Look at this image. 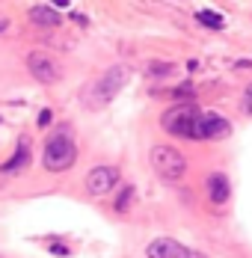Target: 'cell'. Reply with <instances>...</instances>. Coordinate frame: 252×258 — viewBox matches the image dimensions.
Listing matches in <instances>:
<instances>
[{"instance_id": "9", "label": "cell", "mask_w": 252, "mask_h": 258, "mask_svg": "<svg viewBox=\"0 0 252 258\" xmlns=\"http://www.w3.org/2000/svg\"><path fill=\"white\" fill-rule=\"evenodd\" d=\"M208 196H211V202H217V205H226L228 202V178L223 172L208 175Z\"/></svg>"}, {"instance_id": "14", "label": "cell", "mask_w": 252, "mask_h": 258, "mask_svg": "<svg viewBox=\"0 0 252 258\" xmlns=\"http://www.w3.org/2000/svg\"><path fill=\"white\" fill-rule=\"evenodd\" d=\"M50 119H53V116H50V110H42V113H39V125H42V128L50 125Z\"/></svg>"}, {"instance_id": "1", "label": "cell", "mask_w": 252, "mask_h": 258, "mask_svg": "<svg viewBox=\"0 0 252 258\" xmlns=\"http://www.w3.org/2000/svg\"><path fill=\"white\" fill-rule=\"evenodd\" d=\"M128 78H131L128 66H113V69H107L95 83L86 86V92H83L86 104H89L92 110H95V107H107V104L122 92V86L128 83Z\"/></svg>"}, {"instance_id": "6", "label": "cell", "mask_w": 252, "mask_h": 258, "mask_svg": "<svg viewBox=\"0 0 252 258\" xmlns=\"http://www.w3.org/2000/svg\"><path fill=\"white\" fill-rule=\"evenodd\" d=\"M116 184H119V169H116V166H95V169H89V175H86V190H89L92 196L110 193Z\"/></svg>"}, {"instance_id": "2", "label": "cell", "mask_w": 252, "mask_h": 258, "mask_svg": "<svg viewBox=\"0 0 252 258\" xmlns=\"http://www.w3.org/2000/svg\"><path fill=\"white\" fill-rule=\"evenodd\" d=\"M75 160H77V146H75V140L69 137V128L62 125L56 134H50L48 137L42 163H45L48 172H66V169L75 166Z\"/></svg>"}, {"instance_id": "10", "label": "cell", "mask_w": 252, "mask_h": 258, "mask_svg": "<svg viewBox=\"0 0 252 258\" xmlns=\"http://www.w3.org/2000/svg\"><path fill=\"white\" fill-rule=\"evenodd\" d=\"M27 163H30V143L21 140V143H18V149H15V157H12L9 163H3V166H0V172H3V175H12V172L24 169Z\"/></svg>"}, {"instance_id": "3", "label": "cell", "mask_w": 252, "mask_h": 258, "mask_svg": "<svg viewBox=\"0 0 252 258\" xmlns=\"http://www.w3.org/2000/svg\"><path fill=\"white\" fill-rule=\"evenodd\" d=\"M199 107L193 101H181L175 107H169L163 116H160V125L163 131H169V134H175V137H187V140H193V137H199Z\"/></svg>"}, {"instance_id": "15", "label": "cell", "mask_w": 252, "mask_h": 258, "mask_svg": "<svg viewBox=\"0 0 252 258\" xmlns=\"http://www.w3.org/2000/svg\"><path fill=\"white\" fill-rule=\"evenodd\" d=\"M50 249H53V252H56V255H69V249H66V246H59V243H53V246H50Z\"/></svg>"}, {"instance_id": "8", "label": "cell", "mask_w": 252, "mask_h": 258, "mask_svg": "<svg viewBox=\"0 0 252 258\" xmlns=\"http://www.w3.org/2000/svg\"><path fill=\"white\" fill-rule=\"evenodd\" d=\"M149 258H190V249L172 237H157L149 243Z\"/></svg>"}, {"instance_id": "7", "label": "cell", "mask_w": 252, "mask_h": 258, "mask_svg": "<svg viewBox=\"0 0 252 258\" xmlns=\"http://www.w3.org/2000/svg\"><path fill=\"white\" fill-rule=\"evenodd\" d=\"M231 134V122L226 116H217V113H205L199 119V140H223Z\"/></svg>"}, {"instance_id": "4", "label": "cell", "mask_w": 252, "mask_h": 258, "mask_svg": "<svg viewBox=\"0 0 252 258\" xmlns=\"http://www.w3.org/2000/svg\"><path fill=\"white\" fill-rule=\"evenodd\" d=\"M151 166H154V172L160 178L166 181H181L184 172H187V160L172 146H154L151 149Z\"/></svg>"}, {"instance_id": "13", "label": "cell", "mask_w": 252, "mask_h": 258, "mask_svg": "<svg viewBox=\"0 0 252 258\" xmlns=\"http://www.w3.org/2000/svg\"><path fill=\"white\" fill-rule=\"evenodd\" d=\"M131 196H134V190L128 187L125 193L119 196V202H116V211H128V205H131Z\"/></svg>"}, {"instance_id": "11", "label": "cell", "mask_w": 252, "mask_h": 258, "mask_svg": "<svg viewBox=\"0 0 252 258\" xmlns=\"http://www.w3.org/2000/svg\"><path fill=\"white\" fill-rule=\"evenodd\" d=\"M30 18H33L36 24H42V27H56L59 21H62L59 12L50 9V6H33V9H30Z\"/></svg>"}, {"instance_id": "16", "label": "cell", "mask_w": 252, "mask_h": 258, "mask_svg": "<svg viewBox=\"0 0 252 258\" xmlns=\"http://www.w3.org/2000/svg\"><path fill=\"white\" fill-rule=\"evenodd\" d=\"M246 110H252V83L246 86Z\"/></svg>"}, {"instance_id": "5", "label": "cell", "mask_w": 252, "mask_h": 258, "mask_svg": "<svg viewBox=\"0 0 252 258\" xmlns=\"http://www.w3.org/2000/svg\"><path fill=\"white\" fill-rule=\"evenodd\" d=\"M27 69H30V75L36 80H42V83H56L59 80V62L45 51H30L27 53Z\"/></svg>"}, {"instance_id": "12", "label": "cell", "mask_w": 252, "mask_h": 258, "mask_svg": "<svg viewBox=\"0 0 252 258\" xmlns=\"http://www.w3.org/2000/svg\"><path fill=\"white\" fill-rule=\"evenodd\" d=\"M196 18H199L205 27H211V30H220V27H223V18H220V15H214V12H205V9H202V12H196Z\"/></svg>"}]
</instances>
